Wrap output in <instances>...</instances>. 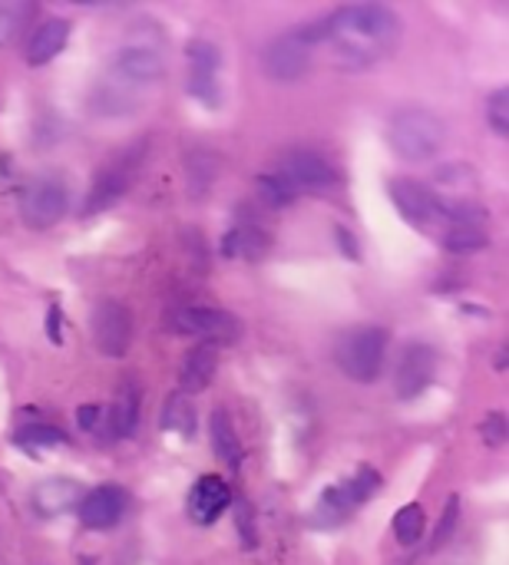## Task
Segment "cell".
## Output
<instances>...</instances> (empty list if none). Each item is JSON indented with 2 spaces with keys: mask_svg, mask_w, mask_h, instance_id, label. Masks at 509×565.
<instances>
[{
  "mask_svg": "<svg viewBox=\"0 0 509 565\" xmlns=\"http://www.w3.org/2000/svg\"><path fill=\"white\" fill-rule=\"evenodd\" d=\"M219 374V348L215 344H195L185 358H182V367H179V384H182V394H199L205 391Z\"/></svg>",
  "mask_w": 509,
  "mask_h": 565,
  "instance_id": "obj_19",
  "label": "cell"
},
{
  "mask_svg": "<svg viewBox=\"0 0 509 565\" xmlns=\"http://www.w3.org/2000/svg\"><path fill=\"white\" fill-rule=\"evenodd\" d=\"M209 434H212V450L219 460H225L232 470L242 463V440L235 434V424L225 411H215L212 414V424H209Z\"/></svg>",
  "mask_w": 509,
  "mask_h": 565,
  "instance_id": "obj_23",
  "label": "cell"
},
{
  "mask_svg": "<svg viewBox=\"0 0 509 565\" xmlns=\"http://www.w3.org/2000/svg\"><path fill=\"white\" fill-rule=\"evenodd\" d=\"M388 142L404 162H431L447 146V122L424 106L397 109L388 122Z\"/></svg>",
  "mask_w": 509,
  "mask_h": 565,
  "instance_id": "obj_3",
  "label": "cell"
},
{
  "mask_svg": "<svg viewBox=\"0 0 509 565\" xmlns=\"http://www.w3.org/2000/svg\"><path fill=\"white\" fill-rule=\"evenodd\" d=\"M388 192L404 222H411L417 232L441 238V232L447 228V209L431 185H424L417 179H391Z\"/></svg>",
  "mask_w": 509,
  "mask_h": 565,
  "instance_id": "obj_7",
  "label": "cell"
},
{
  "mask_svg": "<svg viewBox=\"0 0 509 565\" xmlns=\"http://www.w3.org/2000/svg\"><path fill=\"white\" fill-rule=\"evenodd\" d=\"M26 3H17V0H0V46H7L17 33H20V26H23V20H26Z\"/></svg>",
  "mask_w": 509,
  "mask_h": 565,
  "instance_id": "obj_27",
  "label": "cell"
},
{
  "mask_svg": "<svg viewBox=\"0 0 509 565\" xmlns=\"http://www.w3.org/2000/svg\"><path fill=\"white\" fill-rule=\"evenodd\" d=\"M66 40H70V20H63V17L43 20V23L33 30L30 43H26V63H30V66L50 63V60L66 46Z\"/></svg>",
  "mask_w": 509,
  "mask_h": 565,
  "instance_id": "obj_20",
  "label": "cell"
},
{
  "mask_svg": "<svg viewBox=\"0 0 509 565\" xmlns=\"http://www.w3.org/2000/svg\"><path fill=\"white\" fill-rule=\"evenodd\" d=\"M487 122L497 136H509V89H497L487 99Z\"/></svg>",
  "mask_w": 509,
  "mask_h": 565,
  "instance_id": "obj_28",
  "label": "cell"
},
{
  "mask_svg": "<svg viewBox=\"0 0 509 565\" xmlns=\"http://www.w3.org/2000/svg\"><path fill=\"white\" fill-rule=\"evenodd\" d=\"M225 255L229 258H242V262H258L268 255L272 248V235L258 225V222H242L225 235Z\"/></svg>",
  "mask_w": 509,
  "mask_h": 565,
  "instance_id": "obj_21",
  "label": "cell"
},
{
  "mask_svg": "<svg viewBox=\"0 0 509 565\" xmlns=\"http://www.w3.org/2000/svg\"><path fill=\"white\" fill-rule=\"evenodd\" d=\"M437 377V351L424 341H414L397 364V397L401 401H414L421 397Z\"/></svg>",
  "mask_w": 509,
  "mask_h": 565,
  "instance_id": "obj_13",
  "label": "cell"
},
{
  "mask_svg": "<svg viewBox=\"0 0 509 565\" xmlns=\"http://www.w3.org/2000/svg\"><path fill=\"white\" fill-rule=\"evenodd\" d=\"M384 358H388V331L378 324L348 331L335 348V364L341 367L344 377L358 384H374L384 371Z\"/></svg>",
  "mask_w": 509,
  "mask_h": 565,
  "instance_id": "obj_6",
  "label": "cell"
},
{
  "mask_svg": "<svg viewBox=\"0 0 509 565\" xmlns=\"http://www.w3.org/2000/svg\"><path fill=\"white\" fill-rule=\"evenodd\" d=\"M378 490H381V473L371 470V467H361L354 477L328 487L318 497V507L311 513V526H318V530H338V526H344L351 516H358L364 510V503Z\"/></svg>",
  "mask_w": 509,
  "mask_h": 565,
  "instance_id": "obj_4",
  "label": "cell"
},
{
  "mask_svg": "<svg viewBox=\"0 0 509 565\" xmlns=\"http://www.w3.org/2000/svg\"><path fill=\"white\" fill-rule=\"evenodd\" d=\"M238 526H242V540L248 546H255V533H252V507L238 503Z\"/></svg>",
  "mask_w": 509,
  "mask_h": 565,
  "instance_id": "obj_34",
  "label": "cell"
},
{
  "mask_svg": "<svg viewBox=\"0 0 509 565\" xmlns=\"http://www.w3.org/2000/svg\"><path fill=\"white\" fill-rule=\"evenodd\" d=\"M169 331L182 334V338H195L202 344H232L242 338V324L235 315L222 311V308H205V305H192V308H179L169 315Z\"/></svg>",
  "mask_w": 509,
  "mask_h": 565,
  "instance_id": "obj_9",
  "label": "cell"
},
{
  "mask_svg": "<svg viewBox=\"0 0 509 565\" xmlns=\"http://www.w3.org/2000/svg\"><path fill=\"white\" fill-rule=\"evenodd\" d=\"M17 444L20 447H63L70 444V437L53 424H26L23 430H17Z\"/></svg>",
  "mask_w": 509,
  "mask_h": 565,
  "instance_id": "obj_26",
  "label": "cell"
},
{
  "mask_svg": "<svg viewBox=\"0 0 509 565\" xmlns=\"http://www.w3.org/2000/svg\"><path fill=\"white\" fill-rule=\"evenodd\" d=\"M275 175L291 189V195H328L341 185L338 169L325 156L308 152V149L285 156Z\"/></svg>",
  "mask_w": 509,
  "mask_h": 565,
  "instance_id": "obj_10",
  "label": "cell"
},
{
  "mask_svg": "<svg viewBox=\"0 0 509 565\" xmlns=\"http://www.w3.org/2000/svg\"><path fill=\"white\" fill-rule=\"evenodd\" d=\"M139 427V387L132 381H123L119 394L109 407H103V437L106 440H126Z\"/></svg>",
  "mask_w": 509,
  "mask_h": 565,
  "instance_id": "obj_18",
  "label": "cell"
},
{
  "mask_svg": "<svg viewBox=\"0 0 509 565\" xmlns=\"http://www.w3.org/2000/svg\"><path fill=\"white\" fill-rule=\"evenodd\" d=\"M441 245L447 252L467 255V252H480L490 245V235L484 228V222H460V218H447V228L441 232Z\"/></svg>",
  "mask_w": 509,
  "mask_h": 565,
  "instance_id": "obj_22",
  "label": "cell"
},
{
  "mask_svg": "<svg viewBox=\"0 0 509 565\" xmlns=\"http://www.w3.org/2000/svg\"><path fill=\"white\" fill-rule=\"evenodd\" d=\"M126 507H129L126 490L123 487H113V483H103V487L83 493V500H79L76 510H79V520H83L86 530L106 533V530H113L126 516Z\"/></svg>",
  "mask_w": 509,
  "mask_h": 565,
  "instance_id": "obj_14",
  "label": "cell"
},
{
  "mask_svg": "<svg viewBox=\"0 0 509 565\" xmlns=\"http://www.w3.org/2000/svg\"><path fill=\"white\" fill-rule=\"evenodd\" d=\"M232 507V487L215 477V473H205L199 477V483L189 490V500H185V510H189V520L195 526H212L219 523V516Z\"/></svg>",
  "mask_w": 509,
  "mask_h": 565,
  "instance_id": "obj_15",
  "label": "cell"
},
{
  "mask_svg": "<svg viewBox=\"0 0 509 565\" xmlns=\"http://www.w3.org/2000/svg\"><path fill=\"white\" fill-rule=\"evenodd\" d=\"M318 50V23L315 26H295L278 33L265 53H262V70L272 83H298L308 76Z\"/></svg>",
  "mask_w": 509,
  "mask_h": 565,
  "instance_id": "obj_5",
  "label": "cell"
},
{
  "mask_svg": "<svg viewBox=\"0 0 509 565\" xmlns=\"http://www.w3.org/2000/svg\"><path fill=\"white\" fill-rule=\"evenodd\" d=\"M60 318H63V311L53 305V308H50V315H46V334H50V341H53V344H60V341H63V324H60Z\"/></svg>",
  "mask_w": 509,
  "mask_h": 565,
  "instance_id": "obj_33",
  "label": "cell"
},
{
  "mask_svg": "<svg viewBox=\"0 0 509 565\" xmlns=\"http://www.w3.org/2000/svg\"><path fill=\"white\" fill-rule=\"evenodd\" d=\"M93 344L106 358H126L132 348V315L119 301H99L93 308Z\"/></svg>",
  "mask_w": 509,
  "mask_h": 565,
  "instance_id": "obj_11",
  "label": "cell"
},
{
  "mask_svg": "<svg viewBox=\"0 0 509 565\" xmlns=\"http://www.w3.org/2000/svg\"><path fill=\"white\" fill-rule=\"evenodd\" d=\"M83 493L86 490L76 480H70V477H50V480H43V483L33 487V497H30L33 500V513L43 516V520L63 516V513H70V510L79 507Z\"/></svg>",
  "mask_w": 509,
  "mask_h": 565,
  "instance_id": "obj_17",
  "label": "cell"
},
{
  "mask_svg": "<svg viewBox=\"0 0 509 565\" xmlns=\"http://www.w3.org/2000/svg\"><path fill=\"white\" fill-rule=\"evenodd\" d=\"M162 430L179 434V437H192L195 434V407L185 394H172L162 407Z\"/></svg>",
  "mask_w": 509,
  "mask_h": 565,
  "instance_id": "obj_24",
  "label": "cell"
},
{
  "mask_svg": "<svg viewBox=\"0 0 509 565\" xmlns=\"http://www.w3.org/2000/svg\"><path fill=\"white\" fill-rule=\"evenodd\" d=\"M166 73V36L152 20H139L129 26L123 43L113 53L109 73L96 89V103L103 113L132 109L136 96L152 89Z\"/></svg>",
  "mask_w": 509,
  "mask_h": 565,
  "instance_id": "obj_2",
  "label": "cell"
},
{
  "mask_svg": "<svg viewBox=\"0 0 509 565\" xmlns=\"http://www.w3.org/2000/svg\"><path fill=\"white\" fill-rule=\"evenodd\" d=\"M424 530H427V516H424V510L417 503H407L404 510H397V516H394V536H397L401 546H414L424 536Z\"/></svg>",
  "mask_w": 509,
  "mask_h": 565,
  "instance_id": "obj_25",
  "label": "cell"
},
{
  "mask_svg": "<svg viewBox=\"0 0 509 565\" xmlns=\"http://www.w3.org/2000/svg\"><path fill=\"white\" fill-rule=\"evenodd\" d=\"M76 420H79V430H86V434H103V407H96V404L79 407V411H76Z\"/></svg>",
  "mask_w": 509,
  "mask_h": 565,
  "instance_id": "obj_31",
  "label": "cell"
},
{
  "mask_svg": "<svg viewBox=\"0 0 509 565\" xmlns=\"http://www.w3.org/2000/svg\"><path fill=\"white\" fill-rule=\"evenodd\" d=\"M480 430H484V440L490 447H503V440H507V417L503 414H490Z\"/></svg>",
  "mask_w": 509,
  "mask_h": 565,
  "instance_id": "obj_30",
  "label": "cell"
},
{
  "mask_svg": "<svg viewBox=\"0 0 509 565\" xmlns=\"http://www.w3.org/2000/svg\"><path fill=\"white\" fill-rule=\"evenodd\" d=\"M457 516H460V500H457V497H450V500H447V510H444V520H441V526H437V540H434L437 546H441V543H444V540L454 533V523H457Z\"/></svg>",
  "mask_w": 509,
  "mask_h": 565,
  "instance_id": "obj_32",
  "label": "cell"
},
{
  "mask_svg": "<svg viewBox=\"0 0 509 565\" xmlns=\"http://www.w3.org/2000/svg\"><path fill=\"white\" fill-rule=\"evenodd\" d=\"M258 189H262V195L272 202V205H288L295 195H291V189L278 179V175H262L258 179Z\"/></svg>",
  "mask_w": 509,
  "mask_h": 565,
  "instance_id": "obj_29",
  "label": "cell"
},
{
  "mask_svg": "<svg viewBox=\"0 0 509 565\" xmlns=\"http://www.w3.org/2000/svg\"><path fill=\"white\" fill-rule=\"evenodd\" d=\"M219 73H222V53H219V46L209 43V40H192L189 43V93L199 103H205L209 109L219 106V99H222Z\"/></svg>",
  "mask_w": 509,
  "mask_h": 565,
  "instance_id": "obj_12",
  "label": "cell"
},
{
  "mask_svg": "<svg viewBox=\"0 0 509 565\" xmlns=\"http://www.w3.org/2000/svg\"><path fill=\"white\" fill-rule=\"evenodd\" d=\"M404 23L384 3H348L318 23V46L328 50L338 70H371L401 43Z\"/></svg>",
  "mask_w": 509,
  "mask_h": 565,
  "instance_id": "obj_1",
  "label": "cell"
},
{
  "mask_svg": "<svg viewBox=\"0 0 509 565\" xmlns=\"http://www.w3.org/2000/svg\"><path fill=\"white\" fill-rule=\"evenodd\" d=\"M338 238H341V245H344V255L358 258V245H354V235H348V228H341V225H338Z\"/></svg>",
  "mask_w": 509,
  "mask_h": 565,
  "instance_id": "obj_35",
  "label": "cell"
},
{
  "mask_svg": "<svg viewBox=\"0 0 509 565\" xmlns=\"http://www.w3.org/2000/svg\"><path fill=\"white\" fill-rule=\"evenodd\" d=\"M136 159H142L139 152H129V156H119L116 162H109L99 175H96V182H93V192H89V202H86V212L93 215V212H103L106 205H113L126 189H129V179H132V172H136Z\"/></svg>",
  "mask_w": 509,
  "mask_h": 565,
  "instance_id": "obj_16",
  "label": "cell"
},
{
  "mask_svg": "<svg viewBox=\"0 0 509 565\" xmlns=\"http://www.w3.org/2000/svg\"><path fill=\"white\" fill-rule=\"evenodd\" d=\"M70 209V185L56 172L33 175L20 192V215L30 228H53Z\"/></svg>",
  "mask_w": 509,
  "mask_h": 565,
  "instance_id": "obj_8",
  "label": "cell"
}]
</instances>
